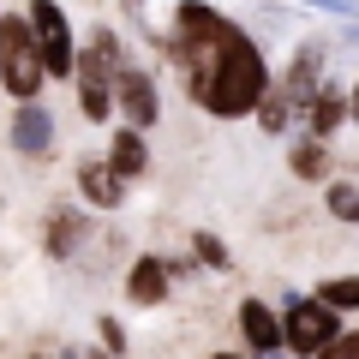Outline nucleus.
<instances>
[{
    "label": "nucleus",
    "instance_id": "1",
    "mask_svg": "<svg viewBox=\"0 0 359 359\" xmlns=\"http://www.w3.org/2000/svg\"><path fill=\"white\" fill-rule=\"evenodd\" d=\"M269 90H276V84H269L264 48H257V42L233 25L228 54H222V72H216V90H210V108H204V114H216V120H245V114H257V108H264Z\"/></svg>",
    "mask_w": 359,
    "mask_h": 359
},
{
    "label": "nucleus",
    "instance_id": "2",
    "mask_svg": "<svg viewBox=\"0 0 359 359\" xmlns=\"http://www.w3.org/2000/svg\"><path fill=\"white\" fill-rule=\"evenodd\" d=\"M42 78H48V66H42V42L30 30V18L6 13V25H0V84H6V96L13 102H36Z\"/></svg>",
    "mask_w": 359,
    "mask_h": 359
},
{
    "label": "nucleus",
    "instance_id": "3",
    "mask_svg": "<svg viewBox=\"0 0 359 359\" xmlns=\"http://www.w3.org/2000/svg\"><path fill=\"white\" fill-rule=\"evenodd\" d=\"M282 330H287V353H294V359H323V353L347 335V330H341V311L323 306L318 294H311V299H287Z\"/></svg>",
    "mask_w": 359,
    "mask_h": 359
},
{
    "label": "nucleus",
    "instance_id": "4",
    "mask_svg": "<svg viewBox=\"0 0 359 359\" xmlns=\"http://www.w3.org/2000/svg\"><path fill=\"white\" fill-rule=\"evenodd\" d=\"M25 18H30V30H36V42H42V66H48V78L72 84L78 48H72V18H66V6H60V0H25Z\"/></svg>",
    "mask_w": 359,
    "mask_h": 359
},
{
    "label": "nucleus",
    "instance_id": "5",
    "mask_svg": "<svg viewBox=\"0 0 359 359\" xmlns=\"http://www.w3.org/2000/svg\"><path fill=\"white\" fill-rule=\"evenodd\" d=\"M114 60H108L102 48H78V72H72V96H78V114L90 120V126H108V120L120 114L114 108Z\"/></svg>",
    "mask_w": 359,
    "mask_h": 359
},
{
    "label": "nucleus",
    "instance_id": "6",
    "mask_svg": "<svg viewBox=\"0 0 359 359\" xmlns=\"http://www.w3.org/2000/svg\"><path fill=\"white\" fill-rule=\"evenodd\" d=\"M276 96L294 108V120H306V114H311V102L323 96V42H299V48H294L287 72L276 78Z\"/></svg>",
    "mask_w": 359,
    "mask_h": 359
},
{
    "label": "nucleus",
    "instance_id": "7",
    "mask_svg": "<svg viewBox=\"0 0 359 359\" xmlns=\"http://www.w3.org/2000/svg\"><path fill=\"white\" fill-rule=\"evenodd\" d=\"M114 108H120V126H132V132H150L156 120H162V90H156V78L144 72V66H120Z\"/></svg>",
    "mask_w": 359,
    "mask_h": 359
},
{
    "label": "nucleus",
    "instance_id": "8",
    "mask_svg": "<svg viewBox=\"0 0 359 359\" xmlns=\"http://www.w3.org/2000/svg\"><path fill=\"white\" fill-rule=\"evenodd\" d=\"M72 180H78V198H84L90 210H120L126 204V180L108 168V156H84V162L72 168Z\"/></svg>",
    "mask_w": 359,
    "mask_h": 359
},
{
    "label": "nucleus",
    "instance_id": "9",
    "mask_svg": "<svg viewBox=\"0 0 359 359\" xmlns=\"http://www.w3.org/2000/svg\"><path fill=\"white\" fill-rule=\"evenodd\" d=\"M13 150L30 156V162H42V156L54 150V114H48V102H18L13 108Z\"/></svg>",
    "mask_w": 359,
    "mask_h": 359
},
{
    "label": "nucleus",
    "instance_id": "10",
    "mask_svg": "<svg viewBox=\"0 0 359 359\" xmlns=\"http://www.w3.org/2000/svg\"><path fill=\"white\" fill-rule=\"evenodd\" d=\"M240 335H245V347H252L257 359L287 353V330H282V318H276L264 299H240Z\"/></svg>",
    "mask_w": 359,
    "mask_h": 359
},
{
    "label": "nucleus",
    "instance_id": "11",
    "mask_svg": "<svg viewBox=\"0 0 359 359\" xmlns=\"http://www.w3.org/2000/svg\"><path fill=\"white\" fill-rule=\"evenodd\" d=\"M347 120H353V90H341V84H323V96L311 102V114H306V132L330 144L335 132L347 126Z\"/></svg>",
    "mask_w": 359,
    "mask_h": 359
},
{
    "label": "nucleus",
    "instance_id": "12",
    "mask_svg": "<svg viewBox=\"0 0 359 359\" xmlns=\"http://www.w3.org/2000/svg\"><path fill=\"white\" fill-rule=\"evenodd\" d=\"M168 282H174V264L156 257V252H144L138 264L126 269V294L138 299V306H162V299H168Z\"/></svg>",
    "mask_w": 359,
    "mask_h": 359
},
{
    "label": "nucleus",
    "instance_id": "13",
    "mask_svg": "<svg viewBox=\"0 0 359 359\" xmlns=\"http://www.w3.org/2000/svg\"><path fill=\"white\" fill-rule=\"evenodd\" d=\"M108 168H114L120 180H138L144 168H150V144H144V132L114 126V138H108Z\"/></svg>",
    "mask_w": 359,
    "mask_h": 359
},
{
    "label": "nucleus",
    "instance_id": "14",
    "mask_svg": "<svg viewBox=\"0 0 359 359\" xmlns=\"http://www.w3.org/2000/svg\"><path fill=\"white\" fill-rule=\"evenodd\" d=\"M287 168H294V180H330V144L299 132L294 150H287Z\"/></svg>",
    "mask_w": 359,
    "mask_h": 359
},
{
    "label": "nucleus",
    "instance_id": "15",
    "mask_svg": "<svg viewBox=\"0 0 359 359\" xmlns=\"http://www.w3.org/2000/svg\"><path fill=\"white\" fill-rule=\"evenodd\" d=\"M78 240H84V222H78V210L72 204H60L48 216V233H42V245H48V257H72L78 252Z\"/></svg>",
    "mask_w": 359,
    "mask_h": 359
},
{
    "label": "nucleus",
    "instance_id": "16",
    "mask_svg": "<svg viewBox=\"0 0 359 359\" xmlns=\"http://www.w3.org/2000/svg\"><path fill=\"white\" fill-rule=\"evenodd\" d=\"M323 210H330L335 222H347V228H353V222H359V180H330Z\"/></svg>",
    "mask_w": 359,
    "mask_h": 359
},
{
    "label": "nucleus",
    "instance_id": "17",
    "mask_svg": "<svg viewBox=\"0 0 359 359\" xmlns=\"http://www.w3.org/2000/svg\"><path fill=\"white\" fill-rule=\"evenodd\" d=\"M318 299L335 311H359V269L353 276H330V282H318Z\"/></svg>",
    "mask_w": 359,
    "mask_h": 359
},
{
    "label": "nucleus",
    "instance_id": "18",
    "mask_svg": "<svg viewBox=\"0 0 359 359\" xmlns=\"http://www.w3.org/2000/svg\"><path fill=\"white\" fill-rule=\"evenodd\" d=\"M257 126H264L269 138H282V132L294 126V108H287L282 96H276V90H269V96H264V108H257Z\"/></svg>",
    "mask_w": 359,
    "mask_h": 359
},
{
    "label": "nucleus",
    "instance_id": "19",
    "mask_svg": "<svg viewBox=\"0 0 359 359\" xmlns=\"http://www.w3.org/2000/svg\"><path fill=\"white\" fill-rule=\"evenodd\" d=\"M192 245H198V264H210V269H228V245H222L210 228H198V233H192Z\"/></svg>",
    "mask_w": 359,
    "mask_h": 359
},
{
    "label": "nucleus",
    "instance_id": "20",
    "mask_svg": "<svg viewBox=\"0 0 359 359\" xmlns=\"http://www.w3.org/2000/svg\"><path fill=\"white\" fill-rule=\"evenodd\" d=\"M96 335H102V353H108V359L126 353V330H120L114 318H96Z\"/></svg>",
    "mask_w": 359,
    "mask_h": 359
},
{
    "label": "nucleus",
    "instance_id": "21",
    "mask_svg": "<svg viewBox=\"0 0 359 359\" xmlns=\"http://www.w3.org/2000/svg\"><path fill=\"white\" fill-rule=\"evenodd\" d=\"M318 13H335V18H359V0H306Z\"/></svg>",
    "mask_w": 359,
    "mask_h": 359
},
{
    "label": "nucleus",
    "instance_id": "22",
    "mask_svg": "<svg viewBox=\"0 0 359 359\" xmlns=\"http://www.w3.org/2000/svg\"><path fill=\"white\" fill-rule=\"evenodd\" d=\"M323 359H359V330H347V335H341V341H335Z\"/></svg>",
    "mask_w": 359,
    "mask_h": 359
},
{
    "label": "nucleus",
    "instance_id": "23",
    "mask_svg": "<svg viewBox=\"0 0 359 359\" xmlns=\"http://www.w3.org/2000/svg\"><path fill=\"white\" fill-rule=\"evenodd\" d=\"M48 359H84V353H78V347H54Z\"/></svg>",
    "mask_w": 359,
    "mask_h": 359
},
{
    "label": "nucleus",
    "instance_id": "24",
    "mask_svg": "<svg viewBox=\"0 0 359 359\" xmlns=\"http://www.w3.org/2000/svg\"><path fill=\"white\" fill-rule=\"evenodd\" d=\"M353 126H359V84H353Z\"/></svg>",
    "mask_w": 359,
    "mask_h": 359
},
{
    "label": "nucleus",
    "instance_id": "25",
    "mask_svg": "<svg viewBox=\"0 0 359 359\" xmlns=\"http://www.w3.org/2000/svg\"><path fill=\"white\" fill-rule=\"evenodd\" d=\"M210 359H245V353H210Z\"/></svg>",
    "mask_w": 359,
    "mask_h": 359
},
{
    "label": "nucleus",
    "instance_id": "26",
    "mask_svg": "<svg viewBox=\"0 0 359 359\" xmlns=\"http://www.w3.org/2000/svg\"><path fill=\"white\" fill-rule=\"evenodd\" d=\"M84 359H108V353H84Z\"/></svg>",
    "mask_w": 359,
    "mask_h": 359
},
{
    "label": "nucleus",
    "instance_id": "27",
    "mask_svg": "<svg viewBox=\"0 0 359 359\" xmlns=\"http://www.w3.org/2000/svg\"><path fill=\"white\" fill-rule=\"evenodd\" d=\"M0 25H6V13H0Z\"/></svg>",
    "mask_w": 359,
    "mask_h": 359
}]
</instances>
